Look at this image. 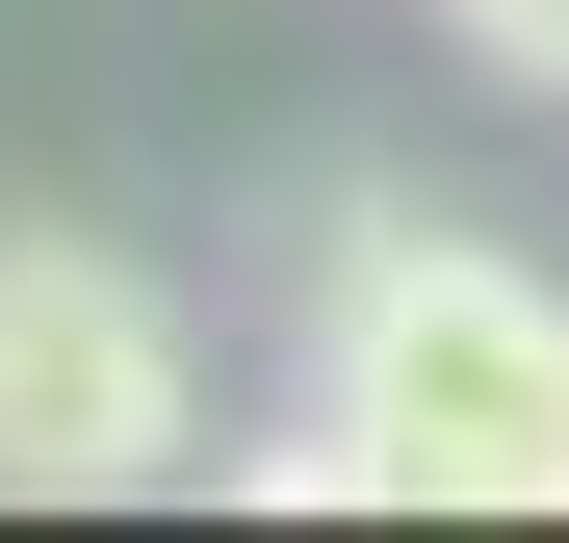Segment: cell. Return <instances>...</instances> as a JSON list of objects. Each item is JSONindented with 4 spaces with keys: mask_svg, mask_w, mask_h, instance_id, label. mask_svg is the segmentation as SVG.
Segmentation results:
<instances>
[{
    "mask_svg": "<svg viewBox=\"0 0 569 543\" xmlns=\"http://www.w3.org/2000/svg\"><path fill=\"white\" fill-rule=\"evenodd\" d=\"M311 389L389 440L415 517H569V285H518V259H466L415 208H337Z\"/></svg>",
    "mask_w": 569,
    "mask_h": 543,
    "instance_id": "cell-1",
    "label": "cell"
},
{
    "mask_svg": "<svg viewBox=\"0 0 569 543\" xmlns=\"http://www.w3.org/2000/svg\"><path fill=\"white\" fill-rule=\"evenodd\" d=\"M181 440H208L181 285L104 233H0V492H156Z\"/></svg>",
    "mask_w": 569,
    "mask_h": 543,
    "instance_id": "cell-2",
    "label": "cell"
},
{
    "mask_svg": "<svg viewBox=\"0 0 569 543\" xmlns=\"http://www.w3.org/2000/svg\"><path fill=\"white\" fill-rule=\"evenodd\" d=\"M466 52H492V78H543V104H569V0H466Z\"/></svg>",
    "mask_w": 569,
    "mask_h": 543,
    "instance_id": "cell-3",
    "label": "cell"
}]
</instances>
